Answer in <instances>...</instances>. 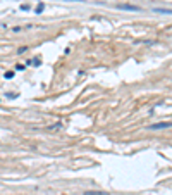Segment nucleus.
<instances>
[{
    "label": "nucleus",
    "instance_id": "f257e3e1",
    "mask_svg": "<svg viewBox=\"0 0 172 195\" xmlns=\"http://www.w3.org/2000/svg\"><path fill=\"white\" fill-rule=\"evenodd\" d=\"M117 9H121V10H134V12H140V10H141L138 5H129V4H119Z\"/></svg>",
    "mask_w": 172,
    "mask_h": 195
},
{
    "label": "nucleus",
    "instance_id": "f03ea898",
    "mask_svg": "<svg viewBox=\"0 0 172 195\" xmlns=\"http://www.w3.org/2000/svg\"><path fill=\"white\" fill-rule=\"evenodd\" d=\"M171 123H158V124H152L150 130H162V128H169Z\"/></svg>",
    "mask_w": 172,
    "mask_h": 195
},
{
    "label": "nucleus",
    "instance_id": "7ed1b4c3",
    "mask_svg": "<svg viewBox=\"0 0 172 195\" xmlns=\"http://www.w3.org/2000/svg\"><path fill=\"white\" fill-rule=\"evenodd\" d=\"M84 195H109L107 192H86Z\"/></svg>",
    "mask_w": 172,
    "mask_h": 195
},
{
    "label": "nucleus",
    "instance_id": "20e7f679",
    "mask_svg": "<svg viewBox=\"0 0 172 195\" xmlns=\"http://www.w3.org/2000/svg\"><path fill=\"white\" fill-rule=\"evenodd\" d=\"M43 9H45V5H43V4H40V5L35 9V12H36V14H40V12H43Z\"/></svg>",
    "mask_w": 172,
    "mask_h": 195
},
{
    "label": "nucleus",
    "instance_id": "39448f33",
    "mask_svg": "<svg viewBox=\"0 0 172 195\" xmlns=\"http://www.w3.org/2000/svg\"><path fill=\"white\" fill-rule=\"evenodd\" d=\"M28 64H33V66H38V64H40V59H33V61H30Z\"/></svg>",
    "mask_w": 172,
    "mask_h": 195
},
{
    "label": "nucleus",
    "instance_id": "423d86ee",
    "mask_svg": "<svg viewBox=\"0 0 172 195\" xmlns=\"http://www.w3.org/2000/svg\"><path fill=\"white\" fill-rule=\"evenodd\" d=\"M62 124L60 123H57V124H53V126H50V130H59V128H60Z\"/></svg>",
    "mask_w": 172,
    "mask_h": 195
},
{
    "label": "nucleus",
    "instance_id": "0eeeda50",
    "mask_svg": "<svg viewBox=\"0 0 172 195\" xmlns=\"http://www.w3.org/2000/svg\"><path fill=\"white\" fill-rule=\"evenodd\" d=\"M21 9H22V10H30V5H26V4H22V5H21Z\"/></svg>",
    "mask_w": 172,
    "mask_h": 195
},
{
    "label": "nucleus",
    "instance_id": "6e6552de",
    "mask_svg": "<svg viewBox=\"0 0 172 195\" xmlns=\"http://www.w3.org/2000/svg\"><path fill=\"white\" fill-rule=\"evenodd\" d=\"M12 76H14V72H5V78H7V80H9V78H12Z\"/></svg>",
    "mask_w": 172,
    "mask_h": 195
}]
</instances>
